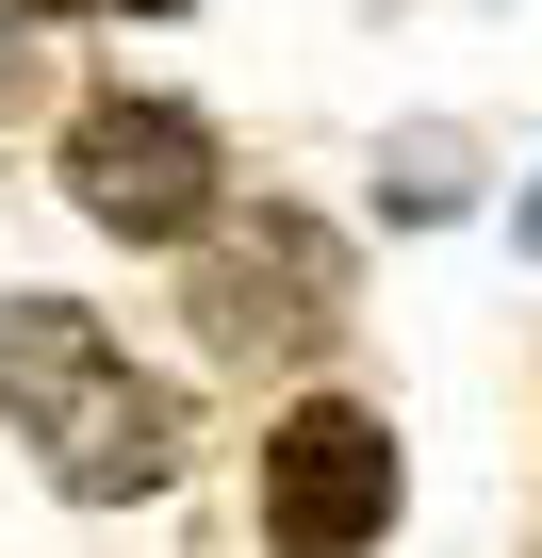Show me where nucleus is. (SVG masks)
<instances>
[{
    "instance_id": "f257e3e1",
    "label": "nucleus",
    "mask_w": 542,
    "mask_h": 558,
    "mask_svg": "<svg viewBox=\"0 0 542 558\" xmlns=\"http://www.w3.org/2000/svg\"><path fill=\"white\" fill-rule=\"evenodd\" d=\"M0 411H17L34 444H50V476L83 493V509H116V493H165L181 476V395L165 378H132L116 362V329L99 313H67V296H0Z\"/></svg>"
},
{
    "instance_id": "f03ea898",
    "label": "nucleus",
    "mask_w": 542,
    "mask_h": 558,
    "mask_svg": "<svg viewBox=\"0 0 542 558\" xmlns=\"http://www.w3.org/2000/svg\"><path fill=\"white\" fill-rule=\"evenodd\" d=\"M181 313L214 362H280V345H329L346 313V230L297 214V197H263V214H214L197 230V279H181Z\"/></svg>"
},
{
    "instance_id": "6e6552de",
    "label": "nucleus",
    "mask_w": 542,
    "mask_h": 558,
    "mask_svg": "<svg viewBox=\"0 0 542 558\" xmlns=\"http://www.w3.org/2000/svg\"><path fill=\"white\" fill-rule=\"evenodd\" d=\"M526 246H542V181H526Z\"/></svg>"
},
{
    "instance_id": "39448f33",
    "label": "nucleus",
    "mask_w": 542,
    "mask_h": 558,
    "mask_svg": "<svg viewBox=\"0 0 542 558\" xmlns=\"http://www.w3.org/2000/svg\"><path fill=\"white\" fill-rule=\"evenodd\" d=\"M378 197H395V214H460V148H444V132H411V148L378 165Z\"/></svg>"
},
{
    "instance_id": "423d86ee",
    "label": "nucleus",
    "mask_w": 542,
    "mask_h": 558,
    "mask_svg": "<svg viewBox=\"0 0 542 558\" xmlns=\"http://www.w3.org/2000/svg\"><path fill=\"white\" fill-rule=\"evenodd\" d=\"M0 17H99V0H0Z\"/></svg>"
},
{
    "instance_id": "7ed1b4c3",
    "label": "nucleus",
    "mask_w": 542,
    "mask_h": 558,
    "mask_svg": "<svg viewBox=\"0 0 542 558\" xmlns=\"http://www.w3.org/2000/svg\"><path fill=\"white\" fill-rule=\"evenodd\" d=\"M67 197H83V230H116V246H197V230L230 214L214 132H197L181 99H83V116H67Z\"/></svg>"
},
{
    "instance_id": "20e7f679",
    "label": "nucleus",
    "mask_w": 542,
    "mask_h": 558,
    "mask_svg": "<svg viewBox=\"0 0 542 558\" xmlns=\"http://www.w3.org/2000/svg\"><path fill=\"white\" fill-rule=\"evenodd\" d=\"M395 525V427L362 395H297L263 427V542L280 558H362Z\"/></svg>"
},
{
    "instance_id": "0eeeda50",
    "label": "nucleus",
    "mask_w": 542,
    "mask_h": 558,
    "mask_svg": "<svg viewBox=\"0 0 542 558\" xmlns=\"http://www.w3.org/2000/svg\"><path fill=\"white\" fill-rule=\"evenodd\" d=\"M116 17H181V0H116Z\"/></svg>"
},
{
    "instance_id": "1a4fd4ad",
    "label": "nucleus",
    "mask_w": 542,
    "mask_h": 558,
    "mask_svg": "<svg viewBox=\"0 0 542 558\" xmlns=\"http://www.w3.org/2000/svg\"><path fill=\"white\" fill-rule=\"evenodd\" d=\"M0 99H17V50H0Z\"/></svg>"
}]
</instances>
